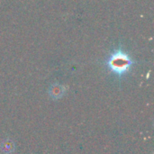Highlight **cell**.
I'll list each match as a JSON object with an SVG mask.
<instances>
[{"mask_svg":"<svg viewBox=\"0 0 154 154\" xmlns=\"http://www.w3.org/2000/svg\"><path fill=\"white\" fill-rule=\"evenodd\" d=\"M63 91L64 89L62 88V87L56 85V86H53V88L50 90V94L52 97L59 98V97H61V96L63 95Z\"/></svg>","mask_w":154,"mask_h":154,"instance_id":"obj_2","label":"cell"},{"mask_svg":"<svg viewBox=\"0 0 154 154\" xmlns=\"http://www.w3.org/2000/svg\"><path fill=\"white\" fill-rule=\"evenodd\" d=\"M133 64L130 57L123 51H116L107 60L108 69L116 75L121 77L127 73Z\"/></svg>","mask_w":154,"mask_h":154,"instance_id":"obj_1","label":"cell"},{"mask_svg":"<svg viewBox=\"0 0 154 154\" xmlns=\"http://www.w3.org/2000/svg\"><path fill=\"white\" fill-rule=\"evenodd\" d=\"M12 149H14V145L12 144V142L10 141H6V142H5L4 143H3V148H2V150H3V152H5V153H9V152H11V150Z\"/></svg>","mask_w":154,"mask_h":154,"instance_id":"obj_3","label":"cell"}]
</instances>
